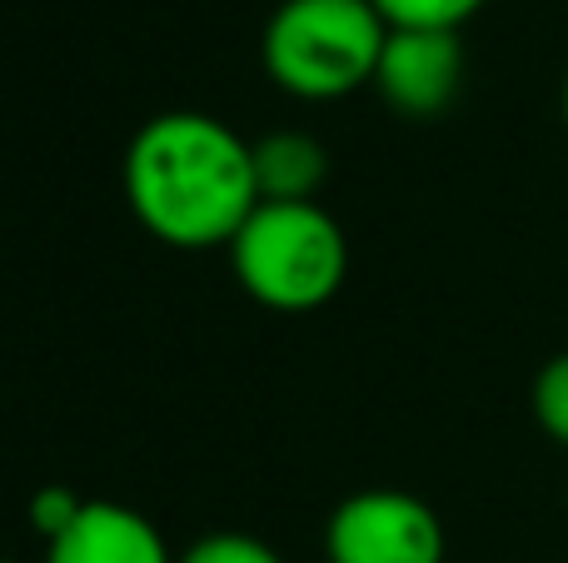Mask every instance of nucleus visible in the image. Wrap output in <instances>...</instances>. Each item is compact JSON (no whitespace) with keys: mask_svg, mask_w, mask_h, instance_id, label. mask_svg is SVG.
Returning <instances> with one entry per match:
<instances>
[{"mask_svg":"<svg viewBox=\"0 0 568 563\" xmlns=\"http://www.w3.org/2000/svg\"><path fill=\"white\" fill-rule=\"evenodd\" d=\"M125 199L170 249H230L260 205L255 145L205 110H165L130 140Z\"/></svg>","mask_w":568,"mask_h":563,"instance_id":"obj_1","label":"nucleus"},{"mask_svg":"<svg viewBox=\"0 0 568 563\" xmlns=\"http://www.w3.org/2000/svg\"><path fill=\"white\" fill-rule=\"evenodd\" d=\"M230 259L245 295L280 315L329 305L349 279V239L320 199L304 205L260 199L245 229L230 239Z\"/></svg>","mask_w":568,"mask_h":563,"instance_id":"obj_2","label":"nucleus"},{"mask_svg":"<svg viewBox=\"0 0 568 563\" xmlns=\"http://www.w3.org/2000/svg\"><path fill=\"white\" fill-rule=\"evenodd\" d=\"M389 25L374 0H280L260 55L270 80L294 100H339L374 85Z\"/></svg>","mask_w":568,"mask_h":563,"instance_id":"obj_3","label":"nucleus"},{"mask_svg":"<svg viewBox=\"0 0 568 563\" xmlns=\"http://www.w3.org/2000/svg\"><path fill=\"white\" fill-rule=\"evenodd\" d=\"M444 524L419 494L364 489L329 514V563H444Z\"/></svg>","mask_w":568,"mask_h":563,"instance_id":"obj_4","label":"nucleus"},{"mask_svg":"<svg viewBox=\"0 0 568 563\" xmlns=\"http://www.w3.org/2000/svg\"><path fill=\"white\" fill-rule=\"evenodd\" d=\"M464 40L459 30H389L374 65V90L384 105L409 120H434L464 90Z\"/></svg>","mask_w":568,"mask_h":563,"instance_id":"obj_5","label":"nucleus"},{"mask_svg":"<svg viewBox=\"0 0 568 563\" xmlns=\"http://www.w3.org/2000/svg\"><path fill=\"white\" fill-rule=\"evenodd\" d=\"M165 534L140 509L85 499L80 519L45 544V563H175Z\"/></svg>","mask_w":568,"mask_h":563,"instance_id":"obj_6","label":"nucleus"},{"mask_svg":"<svg viewBox=\"0 0 568 563\" xmlns=\"http://www.w3.org/2000/svg\"><path fill=\"white\" fill-rule=\"evenodd\" d=\"M255 180H260V199L304 205L329 180V155L304 130H275V135L255 140Z\"/></svg>","mask_w":568,"mask_h":563,"instance_id":"obj_7","label":"nucleus"},{"mask_svg":"<svg viewBox=\"0 0 568 563\" xmlns=\"http://www.w3.org/2000/svg\"><path fill=\"white\" fill-rule=\"evenodd\" d=\"M389 30H459L484 10V0H374Z\"/></svg>","mask_w":568,"mask_h":563,"instance_id":"obj_8","label":"nucleus"},{"mask_svg":"<svg viewBox=\"0 0 568 563\" xmlns=\"http://www.w3.org/2000/svg\"><path fill=\"white\" fill-rule=\"evenodd\" d=\"M534 419H539V429L554 439V444L568 449V349L564 355H554L549 365L534 375Z\"/></svg>","mask_w":568,"mask_h":563,"instance_id":"obj_9","label":"nucleus"},{"mask_svg":"<svg viewBox=\"0 0 568 563\" xmlns=\"http://www.w3.org/2000/svg\"><path fill=\"white\" fill-rule=\"evenodd\" d=\"M175 563H284V559L255 534H205Z\"/></svg>","mask_w":568,"mask_h":563,"instance_id":"obj_10","label":"nucleus"},{"mask_svg":"<svg viewBox=\"0 0 568 563\" xmlns=\"http://www.w3.org/2000/svg\"><path fill=\"white\" fill-rule=\"evenodd\" d=\"M80 509H85V499L80 494H70L65 484H45V489L30 494V524H36V534L50 544V539H60L70 524H75Z\"/></svg>","mask_w":568,"mask_h":563,"instance_id":"obj_11","label":"nucleus"},{"mask_svg":"<svg viewBox=\"0 0 568 563\" xmlns=\"http://www.w3.org/2000/svg\"><path fill=\"white\" fill-rule=\"evenodd\" d=\"M564 130H568V75H564Z\"/></svg>","mask_w":568,"mask_h":563,"instance_id":"obj_12","label":"nucleus"},{"mask_svg":"<svg viewBox=\"0 0 568 563\" xmlns=\"http://www.w3.org/2000/svg\"><path fill=\"white\" fill-rule=\"evenodd\" d=\"M0 563H16V559H0Z\"/></svg>","mask_w":568,"mask_h":563,"instance_id":"obj_13","label":"nucleus"}]
</instances>
